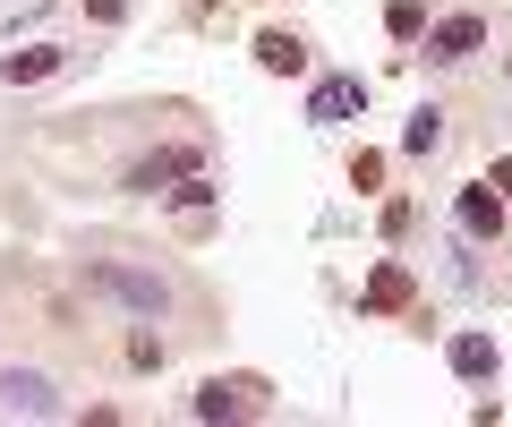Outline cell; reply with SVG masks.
<instances>
[{"label": "cell", "mask_w": 512, "mask_h": 427, "mask_svg": "<svg viewBox=\"0 0 512 427\" xmlns=\"http://www.w3.org/2000/svg\"><path fill=\"white\" fill-rule=\"evenodd\" d=\"M86 18H94V26H120V18H128V0H86Z\"/></svg>", "instance_id": "obj_16"}, {"label": "cell", "mask_w": 512, "mask_h": 427, "mask_svg": "<svg viewBox=\"0 0 512 427\" xmlns=\"http://www.w3.org/2000/svg\"><path fill=\"white\" fill-rule=\"evenodd\" d=\"M402 146H410V154H436V146H444V112H436V103H427V112L402 129Z\"/></svg>", "instance_id": "obj_12"}, {"label": "cell", "mask_w": 512, "mask_h": 427, "mask_svg": "<svg viewBox=\"0 0 512 427\" xmlns=\"http://www.w3.org/2000/svg\"><path fill=\"white\" fill-rule=\"evenodd\" d=\"M60 60H69L60 43H35V52H9V60H0V77H9V86H35V77H52Z\"/></svg>", "instance_id": "obj_9"}, {"label": "cell", "mask_w": 512, "mask_h": 427, "mask_svg": "<svg viewBox=\"0 0 512 427\" xmlns=\"http://www.w3.org/2000/svg\"><path fill=\"white\" fill-rule=\"evenodd\" d=\"M461 231H470V240H495V231H504V197H495V188H461Z\"/></svg>", "instance_id": "obj_8"}, {"label": "cell", "mask_w": 512, "mask_h": 427, "mask_svg": "<svg viewBox=\"0 0 512 427\" xmlns=\"http://www.w3.org/2000/svg\"><path fill=\"white\" fill-rule=\"evenodd\" d=\"M94 291H111V299H128V308H137V316H163V274H137V265H94Z\"/></svg>", "instance_id": "obj_1"}, {"label": "cell", "mask_w": 512, "mask_h": 427, "mask_svg": "<svg viewBox=\"0 0 512 427\" xmlns=\"http://www.w3.org/2000/svg\"><path fill=\"white\" fill-rule=\"evenodd\" d=\"M128 359L137 368H163V334H128Z\"/></svg>", "instance_id": "obj_15"}, {"label": "cell", "mask_w": 512, "mask_h": 427, "mask_svg": "<svg viewBox=\"0 0 512 427\" xmlns=\"http://www.w3.org/2000/svg\"><path fill=\"white\" fill-rule=\"evenodd\" d=\"M0 410H52V385L43 376H0Z\"/></svg>", "instance_id": "obj_11"}, {"label": "cell", "mask_w": 512, "mask_h": 427, "mask_svg": "<svg viewBox=\"0 0 512 427\" xmlns=\"http://www.w3.org/2000/svg\"><path fill=\"white\" fill-rule=\"evenodd\" d=\"M350 188H359V197H367V188H384V154H376V146L350 154Z\"/></svg>", "instance_id": "obj_13"}, {"label": "cell", "mask_w": 512, "mask_h": 427, "mask_svg": "<svg viewBox=\"0 0 512 427\" xmlns=\"http://www.w3.org/2000/svg\"><path fill=\"white\" fill-rule=\"evenodd\" d=\"M265 402V385H256V376H239V385H197V419H248V410Z\"/></svg>", "instance_id": "obj_4"}, {"label": "cell", "mask_w": 512, "mask_h": 427, "mask_svg": "<svg viewBox=\"0 0 512 427\" xmlns=\"http://www.w3.org/2000/svg\"><path fill=\"white\" fill-rule=\"evenodd\" d=\"M384 26H393V35L410 43V35H419V26H427V9H419V0H393V9H384Z\"/></svg>", "instance_id": "obj_14"}, {"label": "cell", "mask_w": 512, "mask_h": 427, "mask_svg": "<svg viewBox=\"0 0 512 427\" xmlns=\"http://www.w3.org/2000/svg\"><path fill=\"white\" fill-rule=\"evenodd\" d=\"M410 299H419L410 265H376V274H367V291H359V308H367V316H402Z\"/></svg>", "instance_id": "obj_2"}, {"label": "cell", "mask_w": 512, "mask_h": 427, "mask_svg": "<svg viewBox=\"0 0 512 427\" xmlns=\"http://www.w3.org/2000/svg\"><path fill=\"white\" fill-rule=\"evenodd\" d=\"M478 43H487V18H478V9H461V18H444L436 35H427V60H470Z\"/></svg>", "instance_id": "obj_5"}, {"label": "cell", "mask_w": 512, "mask_h": 427, "mask_svg": "<svg viewBox=\"0 0 512 427\" xmlns=\"http://www.w3.org/2000/svg\"><path fill=\"white\" fill-rule=\"evenodd\" d=\"M487 188H495V197H504V188H512V154H504V163L487 171Z\"/></svg>", "instance_id": "obj_17"}, {"label": "cell", "mask_w": 512, "mask_h": 427, "mask_svg": "<svg viewBox=\"0 0 512 427\" xmlns=\"http://www.w3.org/2000/svg\"><path fill=\"white\" fill-rule=\"evenodd\" d=\"M188 171H205V154H197V146H163V154H146V163L128 171V188H137V197H154L163 180H188Z\"/></svg>", "instance_id": "obj_3"}, {"label": "cell", "mask_w": 512, "mask_h": 427, "mask_svg": "<svg viewBox=\"0 0 512 427\" xmlns=\"http://www.w3.org/2000/svg\"><path fill=\"white\" fill-rule=\"evenodd\" d=\"M256 69H265V77H299V69H308V43L282 35V26H265V35H256Z\"/></svg>", "instance_id": "obj_6"}, {"label": "cell", "mask_w": 512, "mask_h": 427, "mask_svg": "<svg viewBox=\"0 0 512 427\" xmlns=\"http://www.w3.org/2000/svg\"><path fill=\"white\" fill-rule=\"evenodd\" d=\"M359 103H367V86H359V77H325V86L308 94V120H350Z\"/></svg>", "instance_id": "obj_7"}, {"label": "cell", "mask_w": 512, "mask_h": 427, "mask_svg": "<svg viewBox=\"0 0 512 427\" xmlns=\"http://www.w3.org/2000/svg\"><path fill=\"white\" fill-rule=\"evenodd\" d=\"M453 376H495V334H453Z\"/></svg>", "instance_id": "obj_10"}]
</instances>
